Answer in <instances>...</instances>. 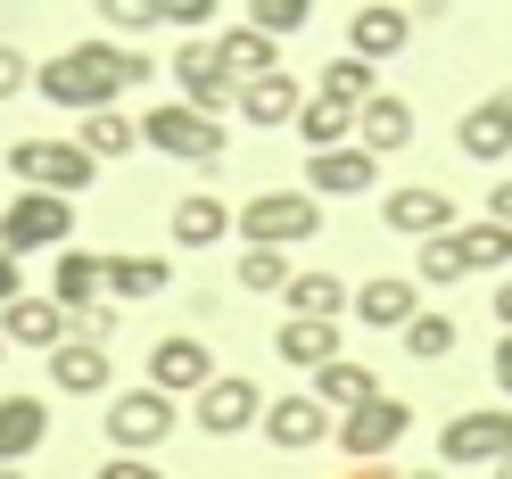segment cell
Returning a JSON list of instances; mask_svg holds the SVG:
<instances>
[{"label": "cell", "instance_id": "1", "mask_svg": "<svg viewBox=\"0 0 512 479\" xmlns=\"http://www.w3.org/2000/svg\"><path fill=\"white\" fill-rule=\"evenodd\" d=\"M124 83H149V58H141V50H116V42H75V50H58L50 67H34V91H42V100H50V108H83V116L116 108Z\"/></svg>", "mask_w": 512, "mask_h": 479}, {"label": "cell", "instance_id": "2", "mask_svg": "<svg viewBox=\"0 0 512 479\" xmlns=\"http://www.w3.org/2000/svg\"><path fill=\"white\" fill-rule=\"evenodd\" d=\"M232 232L248 240V248H298V240H314L323 232V207L306 199V190H265V199H248L240 215H232Z\"/></svg>", "mask_w": 512, "mask_h": 479}, {"label": "cell", "instance_id": "3", "mask_svg": "<svg viewBox=\"0 0 512 479\" xmlns=\"http://www.w3.org/2000/svg\"><path fill=\"white\" fill-rule=\"evenodd\" d=\"M75 232V199H50V190H17L0 207V257H34V248H67Z\"/></svg>", "mask_w": 512, "mask_h": 479}, {"label": "cell", "instance_id": "4", "mask_svg": "<svg viewBox=\"0 0 512 479\" xmlns=\"http://www.w3.org/2000/svg\"><path fill=\"white\" fill-rule=\"evenodd\" d=\"M9 174L17 190H50V199H75V190H91V157L75 141H9Z\"/></svg>", "mask_w": 512, "mask_h": 479}, {"label": "cell", "instance_id": "5", "mask_svg": "<svg viewBox=\"0 0 512 479\" xmlns=\"http://www.w3.org/2000/svg\"><path fill=\"white\" fill-rule=\"evenodd\" d=\"M190 422H199L207 438H240L248 422H265V389H256L248 372H215L199 397H190Z\"/></svg>", "mask_w": 512, "mask_h": 479}, {"label": "cell", "instance_id": "6", "mask_svg": "<svg viewBox=\"0 0 512 479\" xmlns=\"http://www.w3.org/2000/svg\"><path fill=\"white\" fill-rule=\"evenodd\" d=\"M174 83H182V108H190V116H207V124H223V116L240 108V83L223 75L215 42H182V58H174Z\"/></svg>", "mask_w": 512, "mask_h": 479}, {"label": "cell", "instance_id": "7", "mask_svg": "<svg viewBox=\"0 0 512 479\" xmlns=\"http://www.w3.org/2000/svg\"><path fill=\"white\" fill-rule=\"evenodd\" d=\"M141 141L166 149V157H190V166H215L223 157V124H207V116H190L182 100H166V108L141 116Z\"/></svg>", "mask_w": 512, "mask_h": 479}, {"label": "cell", "instance_id": "8", "mask_svg": "<svg viewBox=\"0 0 512 479\" xmlns=\"http://www.w3.org/2000/svg\"><path fill=\"white\" fill-rule=\"evenodd\" d=\"M405 430H413V413H405V405H397L389 389H380L372 405H356V413H347V422H339L331 438H339V446H347L356 463H389V446H397Z\"/></svg>", "mask_w": 512, "mask_h": 479}, {"label": "cell", "instance_id": "9", "mask_svg": "<svg viewBox=\"0 0 512 479\" xmlns=\"http://www.w3.org/2000/svg\"><path fill=\"white\" fill-rule=\"evenodd\" d=\"M438 463H512V405L504 413H455L438 430Z\"/></svg>", "mask_w": 512, "mask_h": 479}, {"label": "cell", "instance_id": "10", "mask_svg": "<svg viewBox=\"0 0 512 479\" xmlns=\"http://www.w3.org/2000/svg\"><path fill=\"white\" fill-rule=\"evenodd\" d=\"M166 430H174V397H157V389H124L108 405V446L116 455H149Z\"/></svg>", "mask_w": 512, "mask_h": 479}, {"label": "cell", "instance_id": "11", "mask_svg": "<svg viewBox=\"0 0 512 479\" xmlns=\"http://www.w3.org/2000/svg\"><path fill=\"white\" fill-rule=\"evenodd\" d=\"M207 380H215V356H207L199 339H182V331H166V339L149 347V389H157V397H199Z\"/></svg>", "mask_w": 512, "mask_h": 479}, {"label": "cell", "instance_id": "12", "mask_svg": "<svg viewBox=\"0 0 512 479\" xmlns=\"http://www.w3.org/2000/svg\"><path fill=\"white\" fill-rule=\"evenodd\" d=\"M380 223H389V232H405V240H446V232H455V199H446V190L405 182V190H389V199H380Z\"/></svg>", "mask_w": 512, "mask_h": 479}, {"label": "cell", "instance_id": "13", "mask_svg": "<svg viewBox=\"0 0 512 479\" xmlns=\"http://www.w3.org/2000/svg\"><path fill=\"white\" fill-rule=\"evenodd\" d=\"M455 149H463V157H479V166H496V157L512 149V83H504V91H488V100H479V108L455 124Z\"/></svg>", "mask_w": 512, "mask_h": 479}, {"label": "cell", "instance_id": "14", "mask_svg": "<svg viewBox=\"0 0 512 479\" xmlns=\"http://www.w3.org/2000/svg\"><path fill=\"white\" fill-rule=\"evenodd\" d=\"M372 174H380V157H364L356 141L323 149V157H306V199H356V190H372Z\"/></svg>", "mask_w": 512, "mask_h": 479}, {"label": "cell", "instance_id": "15", "mask_svg": "<svg viewBox=\"0 0 512 479\" xmlns=\"http://www.w3.org/2000/svg\"><path fill=\"white\" fill-rule=\"evenodd\" d=\"M100 298H108V273H100V257H83V248H58V265H50V306L75 323V314H91Z\"/></svg>", "mask_w": 512, "mask_h": 479}, {"label": "cell", "instance_id": "16", "mask_svg": "<svg viewBox=\"0 0 512 479\" xmlns=\"http://www.w3.org/2000/svg\"><path fill=\"white\" fill-rule=\"evenodd\" d=\"M0 339H9V347H42V356H58V347L75 339V323H67L50 298H17V306H0Z\"/></svg>", "mask_w": 512, "mask_h": 479}, {"label": "cell", "instance_id": "17", "mask_svg": "<svg viewBox=\"0 0 512 479\" xmlns=\"http://www.w3.org/2000/svg\"><path fill=\"white\" fill-rule=\"evenodd\" d=\"M331 430H339V422H331V413L314 405L306 389H298V397H281V405H265V438L281 446V455H306V446H323Z\"/></svg>", "mask_w": 512, "mask_h": 479}, {"label": "cell", "instance_id": "18", "mask_svg": "<svg viewBox=\"0 0 512 479\" xmlns=\"http://www.w3.org/2000/svg\"><path fill=\"white\" fill-rule=\"evenodd\" d=\"M405 42H413V9H356L347 17V58H364V67L397 58Z\"/></svg>", "mask_w": 512, "mask_h": 479}, {"label": "cell", "instance_id": "19", "mask_svg": "<svg viewBox=\"0 0 512 479\" xmlns=\"http://www.w3.org/2000/svg\"><path fill=\"white\" fill-rule=\"evenodd\" d=\"M347 306H356V323H372V331H405L413 314H422V290L413 281H364V290H347Z\"/></svg>", "mask_w": 512, "mask_h": 479}, {"label": "cell", "instance_id": "20", "mask_svg": "<svg viewBox=\"0 0 512 479\" xmlns=\"http://www.w3.org/2000/svg\"><path fill=\"white\" fill-rule=\"evenodd\" d=\"M108 347H91V339H67V347H58V356H50V389L58 397H100L108 389Z\"/></svg>", "mask_w": 512, "mask_h": 479}, {"label": "cell", "instance_id": "21", "mask_svg": "<svg viewBox=\"0 0 512 479\" xmlns=\"http://www.w3.org/2000/svg\"><path fill=\"white\" fill-rule=\"evenodd\" d=\"M405 141H413V108L397 100V91H380V100L356 108V149H364V157H389V149H405Z\"/></svg>", "mask_w": 512, "mask_h": 479}, {"label": "cell", "instance_id": "22", "mask_svg": "<svg viewBox=\"0 0 512 479\" xmlns=\"http://www.w3.org/2000/svg\"><path fill=\"white\" fill-rule=\"evenodd\" d=\"M298 108H306L298 75H256V83H240V116L256 124V133H273V124H298Z\"/></svg>", "mask_w": 512, "mask_h": 479}, {"label": "cell", "instance_id": "23", "mask_svg": "<svg viewBox=\"0 0 512 479\" xmlns=\"http://www.w3.org/2000/svg\"><path fill=\"white\" fill-rule=\"evenodd\" d=\"M215 58L232 83H256V75H281V42H265L256 25H223L215 34Z\"/></svg>", "mask_w": 512, "mask_h": 479}, {"label": "cell", "instance_id": "24", "mask_svg": "<svg viewBox=\"0 0 512 479\" xmlns=\"http://www.w3.org/2000/svg\"><path fill=\"white\" fill-rule=\"evenodd\" d=\"M50 438V405L42 397H0V463H17L25 471V455Z\"/></svg>", "mask_w": 512, "mask_h": 479}, {"label": "cell", "instance_id": "25", "mask_svg": "<svg viewBox=\"0 0 512 479\" xmlns=\"http://www.w3.org/2000/svg\"><path fill=\"white\" fill-rule=\"evenodd\" d=\"M273 356L290 372H323V364H339V323H281L273 331Z\"/></svg>", "mask_w": 512, "mask_h": 479}, {"label": "cell", "instance_id": "26", "mask_svg": "<svg viewBox=\"0 0 512 479\" xmlns=\"http://www.w3.org/2000/svg\"><path fill=\"white\" fill-rule=\"evenodd\" d=\"M290 323H339L347 314V281L339 273H290Z\"/></svg>", "mask_w": 512, "mask_h": 479}, {"label": "cell", "instance_id": "27", "mask_svg": "<svg viewBox=\"0 0 512 479\" xmlns=\"http://www.w3.org/2000/svg\"><path fill=\"white\" fill-rule=\"evenodd\" d=\"M306 397L323 405V413H356V405H372V397H380V380H372L364 364H347V356H339V364L314 372V389H306Z\"/></svg>", "mask_w": 512, "mask_h": 479}, {"label": "cell", "instance_id": "28", "mask_svg": "<svg viewBox=\"0 0 512 479\" xmlns=\"http://www.w3.org/2000/svg\"><path fill=\"white\" fill-rule=\"evenodd\" d=\"M298 141H306V157L347 149V141H356V108H339V100H323V91H314V100L298 108Z\"/></svg>", "mask_w": 512, "mask_h": 479}, {"label": "cell", "instance_id": "29", "mask_svg": "<svg viewBox=\"0 0 512 479\" xmlns=\"http://www.w3.org/2000/svg\"><path fill=\"white\" fill-rule=\"evenodd\" d=\"M100 273H108V298H124V306H141V298H157L174 281L166 257H100Z\"/></svg>", "mask_w": 512, "mask_h": 479}, {"label": "cell", "instance_id": "30", "mask_svg": "<svg viewBox=\"0 0 512 479\" xmlns=\"http://www.w3.org/2000/svg\"><path fill=\"white\" fill-rule=\"evenodd\" d=\"M223 232H232V207H223V199H207V190L174 207V240H182V248H215Z\"/></svg>", "mask_w": 512, "mask_h": 479}, {"label": "cell", "instance_id": "31", "mask_svg": "<svg viewBox=\"0 0 512 479\" xmlns=\"http://www.w3.org/2000/svg\"><path fill=\"white\" fill-rule=\"evenodd\" d=\"M455 248H463V265H471V273H504V265H512V232H504V223H488V215L463 223Z\"/></svg>", "mask_w": 512, "mask_h": 479}, {"label": "cell", "instance_id": "32", "mask_svg": "<svg viewBox=\"0 0 512 479\" xmlns=\"http://www.w3.org/2000/svg\"><path fill=\"white\" fill-rule=\"evenodd\" d=\"M133 141H141V124H133V116H116V108H100V116H83V141H75V149L100 166V157H124Z\"/></svg>", "mask_w": 512, "mask_h": 479}, {"label": "cell", "instance_id": "33", "mask_svg": "<svg viewBox=\"0 0 512 479\" xmlns=\"http://www.w3.org/2000/svg\"><path fill=\"white\" fill-rule=\"evenodd\" d=\"M314 91H323V100H339V108H364V100H380V75L364 67V58H331Z\"/></svg>", "mask_w": 512, "mask_h": 479}, {"label": "cell", "instance_id": "34", "mask_svg": "<svg viewBox=\"0 0 512 479\" xmlns=\"http://www.w3.org/2000/svg\"><path fill=\"white\" fill-rule=\"evenodd\" d=\"M405 356H422V364L455 356V314H413L405 323Z\"/></svg>", "mask_w": 512, "mask_h": 479}, {"label": "cell", "instance_id": "35", "mask_svg": "<svg viewBox=\"0 0 512 479\" xmlns=\"http://www.w3.org/2000/svg\"><path fill=\"white\" fill-rule=\"evenodd\" d=\"M471 265H463V248H455V232L446 240H422V265H413V281H430V290H455Z\"/></svg>", "mask_w": 512, "mask_h": 479}, {"label": "cell", "instance_id": "36", "mask_svg": "<svg viewBox=\"0 0 512 479\" xmlns=\"http://www.w3.org/2000/svg\"><path fill=\"white\" fill-rule=\"evenodd\" d=\"M306 17H314L306 0H248V17H240V25H256V34H265V42H281V34H298Z\"/></svg>", "mask_w": 512, "mask_h": 479}, {"label": "cell", "instance_id": "37", "mask_svg": "<svg viewBox=\"0 0 512 479\" xmlns=\"http://www.w3.org/2000/svg\"><path fill=\"white\" fill-rule=\"evenodd\" d=\"M91 17H108V34H116V50H133L149 25H157V9L149 0H108V9H91Z\"/></svg>", "mask_w": 512, "mask_h": 479}, {"label": "cell", "instance_id": "38", "mask_svg": "<svg viewBox=\"0 0 512 479\" xmlns=\"http://www.w3.org/2000/svg\"><path fill=\"white\" fill-rule=\"evenodd\" d=\"M240 281L248 290H290V265H281L273 248H240Z\"/></svg>", "mask_w": 512, "mask_h": 479}, {"label": "cell", "instance_id": "39", "mask_svg": "<svg viewBox=\"0 0 512 479\" xmlns=\"http://www.w3.org/2000/svg\"><path fill=\"white\" fill-rule=\"evenodd\" d=\"M215 17V0H157V25H182V34H199Z\"/></svg>", "mask_w": 512, "mask_h": 479}, {"label": "cell", "instance_id": "40", "mask_svg": "<svg viewBox=\"0 0 512 479\" xmlns=\"http://www.w3.org/2000/svg\"><path fill=\"white\" fill-rule=\"evenodd\" d=\"M17 91H34V67H25L17 42H0V100H17Z\"/></svg>", "mask_w": 512, "mask_h": 479}, {"label": "cell", "instance_id": "41", "mask_svg": "<svg viewBox=\"0 0 512 479\" xmlns=\"http://www.w3.org/2000/svg\"><path fill=\"white\" fill-rule=\"evenodd\" d=\"M75 339L108 347V339H116V306H91V314H75Z\"/></svg>", "mask_w": 512, "mask_h": 479}, {"label": "cell", "instance_id": "42", "mask_svg": "<svg viewBox=\"0 0 512 479\" xmlns=\"http://www.w3.org/2000/svg\"><path fill=\"white\" fill-rule=\"evenodd\" d=\"M100 479H166V471H157L149 455H108V463H100Z\"/></svg>", "mask_w": 512, "mask_h": 479}, {"label": "cell", "instance_id": "43", "mask_svg": "<svg viewBox=\"0 0 512 479\" xmlns=\"http://www.w3.org/2000/svg\"><path fill=\"white\" fill-rule=\"evenodd\" d=\"M488 223H504V232H512V174H496V190H488Z\"/></svg>", "mask_w": 512, "mask_h": 479}, {"label": "cell", "instance_id": "44", "mask_svg": "<svg viewBox=\"0 0 512 479\" xmlns=\"http://www.w3.org/2000/svg\"><path fill=\"white\" fill-rule=\"evenodd\" d=\"M25 298V273H17V257H0V306H17Z\"/></svg>", "mask_w": 512, "mask_h": 479}, {"label": "cell", "instance_id": "45", "mask_svg": "<svg viewBox=\"0 0 512 479\" xmlns=\"http://www.w3.org/2000/svg\"><path fill=\"white\" fill-rule=\"evenodd\" d=\"M496 389L512 397V331H504V347H496Z\"/></svg>", "mask_w": 512, "mask_h": 479}, {"label": "cell", "instance_id": "46", "mask_svg": "<svg viewBox=\"0 0 512 479\" xmlns=\"http://www.w3.org/2000/svg\"><path fill=\"white\" fill-rule=\"evenodd\" d=\"M496 323H504V331H512V273H504V281H496Z\"/></svg>", "mask_w": 512, "mask_h": 479}, {"label": "cell", "instance_id": "47", "mask_svg": "<svg viewBox=\"0 0 512 479\" xmlns=\"http://www.w3.org/2000/svg\"><path fill=\"white\" fill-rule=\"evenodd\" d=\"M347 479H405V471H389V463H356Z\"/></svg>", "mask_w": 512, "mask_h": 479}, {"label": "cell", "instance_id": "48", "mask_svg": "<svg viewBox=\"0 0 512 479\" xmlns=\"http://www.w3.org/2000/svg\"><path fill=\"white\" fill-rule=\"evenodd\" d=\"M0 479H25V471H17V463H0Z\"/></svg>", "mask_w": 512, "mask_h": 479}, {"label": "cell", "instance_id": "49", "mask_svg": "<svg viewBox=\"0 0 512 479\" xmlns=\"http://www.w3.org/2000/svg\"><path fill=\"white\" fill-rule=\"evenodd\" d=\"M405 479H446V471H405Z\"/></svg>", "mask_w": 512, "mask_h": 479}, {"label": "cell", "instance_id": "50", "mask_svg": "<svg viewBox=\"0 0 512 479\" xmlns=\"http://www.w3.org/2000/svg\"><path fill=\"white\" fill-rule=\"evenodd\" d=\"M496 479H512V463H496Z\"/></svg>", "mask_w": 512, "mask_h": 479}, {"label": "cell", "instance_id": "51", "mask_svg": "<svg viewBox=\"0 0 512 479\" xmlns=\"http://www.w3.org/2000/svg\"><path fill=\"white\" fill-rule=\"evenodd\" d=\"M0 356H9V339H0Z\"/></svg>", "mask_w": 512, "mask_h": 479}]
</instances>
